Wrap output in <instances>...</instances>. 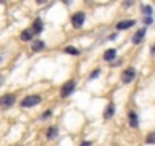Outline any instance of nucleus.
Masks as SVG:
<instances>
[{
    "mask_svg": "<svg viewBox=\"0 0 155 146\" xmlns=\"http://www.w3.org/2000/svg\"><path fill=\"white\" fill-rule=\"evenodd\" d=\"M134 25H135V20H122L116 25V29L117 31H126V29L132 28Z\"/></svg>",
    "mask_w": 155,
    "mask_h": 146,
    "instance_id": "obj_6",
    "label": "nucleus"
},
{
    "mask_svg": "<svg viewBox=\"0 0 155 146\" xmlns=\"http://www.w3.org/2000/svg\"><path fill=\"white\" fill-rule=\"evenodd\" d=\"M50 114H52V111H44L41 117H43V119H47V117H50Z\"/></svg>",
    "mask_w": 155,
    "mask_h": 146,
    "instance_id": "obj_19",
    "label": "nucleus"
},
{
    "mask_svg": "<svg viewBox=\"0 0 155 146\" xmlns=\"http://www.w3.org/2000/svg\"><path fill=\"white\" fill-rule=\"evenodd\" d=\"M31 49H32V52H41V50L44 49V41H41V40H34Z\"/></svg>",
    "mask_w": 155,
    "mask_h": 146,
    "instance_id": "obj_12",
    "label": "nucleus"
},
{
    "mask_svg": "<svg viewBox=\"0 0 155 146\" xmlns=\"http://www.w3.org/2000/svg\"><path fill=\"white\" fill-rule=\"evenodd\" d=\"M116 56H117L116 49H107L105 53H104V59H105V61H114Z\"/></svg>",
    "mask_w": 155,
    "mask_h": 146,
    "instance_id": "obj_11",
    "label": "nucleus"
},
{
    "mask_svg": "<svg viewBox=\"0 0 155 146\" xmlns=\"http://www.w3.org/2000/svg\"><path fill=\"white\" fill-rule=\"evenodd\" d=\"M3 84H5V76L2 75V73H0V87H2Z\"/></svg>",
    "mask_w": 155,
    "mask_h": 146,
    "instance_id": "obj_20",
    "label": "nucleus"
},
{
    "mask_svg": "<svg viewBox=\"0 0 155 146\" xmlns=\"http://www.w3.org/2000/svg\"><path fill=\"white\" fill-rule=\"evenodd\" d=\"M64 52L65 53H70V55H79V50H78L76 47H73V46H67L64 49Z\"/></svg>",
    "mask_w": 155,
    "mask_h": 146,
    "instance_id": "obj_15",
    "label": "nucleus"
},
{
    "mask_svg": "<svg viewBox=\"0 0 155 146\" xmlns=\"http://www.w3.org/2000/svg\"><path fill=\"white\" fill-rule=\"evenodd\" d=\"M141 11H143L146 15H150V12H152V8H150V6H146V5H143V6H141Z\"/></svg>",
    "mask_w": 155,
    "mask_h": 146,
    "instance_id": "obj_17",
    "label": "nucleus"
},
{
    "mask_svg": "<svg viewBox=\"0 0 155 146\" xmlns=\"http://www.w3.org/2000/svg\"><path fill=\"white\" fill-rule=\"evenodd\" d=\"M144 35H146V29H144V28L138 29V31L132 35V44H140V43L144 40Z\"/></svg>",
    "mask_w": 155,
    "mask_h": 146,
    "instance_id": "obj_7",
    "label": "nucleus"
},
{
    "mask_svg": "<svg viewBox=\"0 0 155 146\" xmlns=\"http://www.w3.org/2000/svg\"><path fill=\"white\" fill-rule=\"evenodd\" d=\"M58 126H50L49 129H47V132H46V137L49 138V140H53L56 135H58Z\"/></svg>",
    "mask_w": 155,
    "mask_h": 146,
    "instance_id": "obj_14",
    "label": "nucleus"
},
{
    "mask_svg": "<svg viewBox=\"0 0 155 146\" xmlns=\"http://www.w3.org/2000/svg\"><path fill=\"white\" fill-rule=\"evenodd\" d=\"M15 104V95L14 93H6L3 96H0V108L8 110Z\"/></svg>",
    "mask_w": 155,
    "mask_h": 146,
    "instance_id": "obj_2",
    "label": "nucleus"
},
{
    "mask_svg": "<svg viewBox=\"0 0 155 146\" xmlns=\"http://www.w3.org/2000/svg\"><path fill=\"white\" fill-rule=\"evenodd\" d=\"M114 113H116V107H114V104L111 102V104H108V105L105 107V111H104V119H111V117L114 116Z\"/></svg>",
    "mask_w": 155,
    "mask_h": 146,
    "instance_id": "obj_10",
    "label": "nucleus"
},
{
    "mask_svg": "<svg viewBox=\"0 0 155 146\" xmlns=\"http://www.w3.org/2000/svg\"><path fill=\"white\" fill-rule=\"evenodd\" d=\"M43 29H44L43 20H41V18H35V20H34V23H32L31 31H32L34 34H41V32H43Z\"/></svg>",
    "mask_w": 155,
    "mask_h": 146,
    "instance_id": "obj_8",
    "label": "nucleus"
},
{
    "mask_svg": "<svg viewBox=\"0 0 155 146\" xmlns=\"http://www.w3.org/2000/svg\"><path fill=\"white\" fill-rule=\"evenodd\" d=\"M79 146H91V141H82Z\"/></svg>",
    "mask_w": 155,
    "mask_h": 146,
    "instance_id": "obj_21",
    "label": "nucleus"
},
{
    "mask_svg": "<svg viewBox=\"0 0 155 146\" xmlns=\"http://www.w3.org/2000/svg\"><path fill=\"white\" fill-rule=\"evenodd\" d=\"M32 37H34V32H32L31 29H25V31H21V34H20V40H21V41H31Z\"/></svg>",
    "mask_w": 155,
    "mask_h": 146,
    "instance_id": "obj_13",
    "label": "nucleus"
},
{
    "mask_svg": "<svg viewBox=\"0 0 155 146\" xmlns=\"http://www.w3.org/2000/svg\"><path fill=\"white\" fill-rule=\"evenodd\" d=\"M116 37H117V35H116V34H113V35H110V40H116Z\"/></svg>",
    "mask_w": 155,
    "mask_h": 146,
    "instance_id": "obj_22",
    "label": "nucleus"
},
{
    "mask_svg": "<svg viewBox=\"0 0 155 146\" xmlns=\"http://www.w3.org/2000/svg\"><path fill=\"white\" fill-rule=\"evenodd\" d=\"M128 123L131 128H137L138 126V116L135 111H129L128 113Z\"/></svg>",
    "mask_w": 155,
    "mask_h": 146,
    "instance_id": "obj_9",
    "label": "nucleus"
},
{
    "mask_svg": "<svg viewBox=\"0 0 155 146\" xmlns=\"http://www.w3.org/2000/svg\"><path fill=\"white\" fill-rule=\"evenodd\" d=\"M99 73H101V70H99V68H96L94 71H91V75H90V79H94V78H97V76H99Z\"/></svg>",
    "mask_w": 155,
    "mask_h": 146,
    "instance_id": "obj_18",
    "label": "nucleus"
},
{
    "mask_svg": "<svg viewBox=\"0 0 155 146\" xmlns=\"http://www.w3.org/2000/svg\"><path fill=\"white\" fill-rule=\"evenodd\" d=\"M134 78H135V68H132V67L123 70V71H122V75H120V79H122L123 84H129V82H132Z\"/></svg>",
    "mask_w": 155,
    "mask_h": 146,
    "instance_id": "obj_4",
    "label": "nucleus"
},
{
    "mask_svg": "<svg viewBox=\"0 0 155 146\" xmlns=\"http://www.w3.org/2000/svg\"><path fill=\"white\" fill-rule=\"evenodd\" d=\"M84 22H85V12H82V11L74 12V14L71 15V25H73V28H74V29L82 28Z\"/></svg>",
    "mask_w": 155,
    "mask_h": 146,
    "instance_id": "obj_3",
    "label": "nucleus"
},
{
    "mask_svg": "<svg viewBox=\"0 0 155 146\" xmlns=\"http://www.w3.org/2000/svg\"><path fill=\"white\" fill-rule=\"evenodd\" d=\"M38 104H41V96H38V95H29V96L23 98V101L20 102V105L23 108H31V107H35Z\"/></svg>",
    "mask_w": 155,
    "mask_h": 146,
    "instance_id": "obj_1",
    "label": "nucleus"
},
{
    "mask_svg": "<svg viewBox=\"0 0 155 146\" xmlns=\"http://www.w3.org/2000/svg\"><path fill=\"white\" fill-rule=\"evenodd\" d=\"M152 53H155V44L152 46Z\"/></svg>",
    "mask_w": 155,
    "mask_h": 146,
    "instance_id": "obj_23",
    "label": "nucleus"
},
{
    "mask_svg": "<svg viewBox=\"0 0 155 146\" xmlns=\"http://www.w3.org/2000/svg\"><path fill=\"white\" fill-rule=\"evenodd\" d=\"M74 87H76V82L71 79V81H67L62 87H61V98H68L73 91H74Z\"/></svg>",
    "mask_w": 155,
    "mask_h": 146,
    "instance_id": "obj_5",
    "label": "nucleus"
},
{
    "mask_svg": "<svg viewBox=\"0 0 155 146\" xmlns=\"http://www.w3.org/2000/svg\"><path fill=\"white\" fill-rule=\"evenodd\" d=\"M146 143H147V144H155V132L147 134V137H146Z\"/></svg>",
    "mask_w": 155,
    "mask_h": 146,
    "instance_id": "obj_16",
    "label": "nucleus"
}]
</instances>
